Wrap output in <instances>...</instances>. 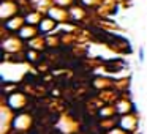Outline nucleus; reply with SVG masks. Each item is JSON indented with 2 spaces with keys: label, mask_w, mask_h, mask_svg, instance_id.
Returning <instances> with one entry per match:
<instances>
[{
  "label": "nucleus",
  "mask_w": 147,
  "mask_h": 134,
  "mask_svg": "<svg viewBox=\"0 0 147 134\" xmlns=\"http://www.w3.org/2000/svg\"><path fill=\"white\" fill-rule=\"evenodd\" d=\"M139 62H144V48H139Z\"/></svg>",
  "instance_id": "nucleus-1"
}]
</instances>
